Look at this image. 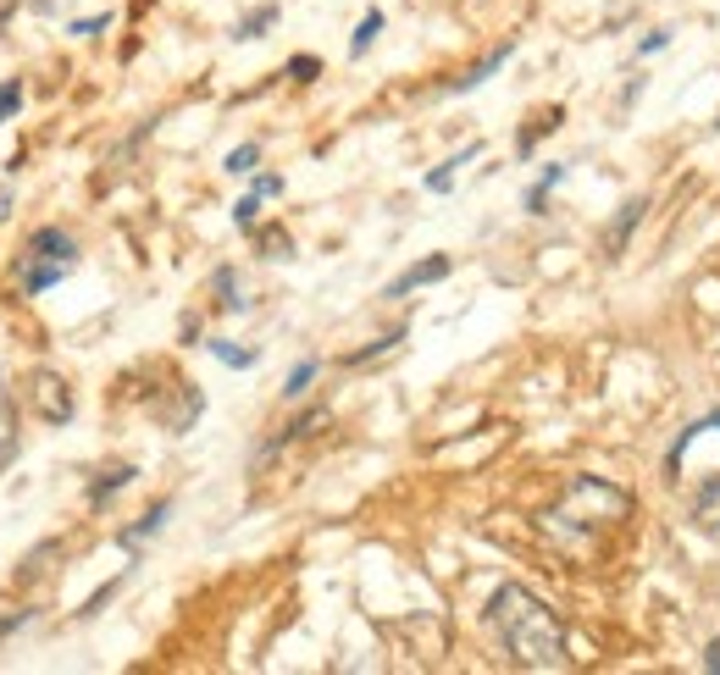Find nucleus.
Wrapping results in <instances>:
<instances>
[{
  "label": "nucleus",
  "instance_id": "obj_1",
  "mask_svg": "<svg viewBox=\"0 0 720 675\" xmlns=\"http://www.w3.org/2000/svg\"><path fill=\"white\" fill-rule=\"evenodd\" d=\"M488 626L499 631L504 653L521 664V670H565L571 648H565V626L538 593H527L521 581H504L488 604Z\"/></svg>",
  "mask_w": 720,
  "mask_h": 675
},
{
  "label": "nucleus",
  "instance_id": "obj_2",
  "mask_svg": "<svg viewBox=\"0 0 720 675\" xmlns=\"http://www.w3.org/2000/svg\"><path fill=\"white\" fill-rule=\"evenodd\" d=\"M72 266H78V244H72V233H61V227H39V233L23 244V255H17V288H23V294H45V288H56Z\"/></svg>",
  "mask_w": 720,
  "mask_h": 675
},
{
  "label": "nucleus",
  "instance_id": "obj_3",
  "mask_svg": "<svg viewBox=\"0 0 720 675\" xmlns=\"http://www.w3.org/2000/svg\"><path fill=\"white\" fill-rule=\"evenodd\" d=\"M565 498H576V504H588V515H582V521H588V526H604V521H626V515H632V498H626L621 487L599 482V476H576V482L565 487Z\"/></svg>",
  "mask_w": 720,
  "mask_h": 675
},
{
  "label": "nucleus",
  "instance_id": "obj_4",
  "mask_svg": "<svg viewBox=\"0 0 720 675\" xmlns=\"http://www.w3.org/2000/svg\"><path fill=\"white\" fill-rule=\"evenodd\" d=\"M28 404H34V415L45 421V427H67L72 410H78V404H72V388L56 377V371H34V377H28Z\"/></svg>",
  "mask_w": 720,
  "mask_h": 675
},
{
  "label": "nucleus",
  "instance_id": "obj_5",
  "mask_svg": "<svg viewBox=\"0 0 720 675\" xmlns=\"http://www.w3.org/2000/svg\"><path fill=\"white\" fill-rule=\"evenodd\" d=\"M449 272H455V261H449V255H427V261H416L410 272H399L394 283L383 288V299H405V294H416V288H427V283H444Z\"/></svg>",
  "mask_w": 720,
  "mask_h": 675
},
{
  "label": "nucleus",
  "instance_id": "obj_6",
  "mask_svg": "<svg viewBox=\"0 0 720 675\" xmlns=\"http://www.w3.org/2000/svg\"><path fill=\"white\" fill-rule=\"evenodd\" d=\"M510 56H516V45H510V39H504V45H493L488 56L477 61V67H466V72H460V78H449V83H444V95H466V89H477V83H488L493 72H499L504 61H510Z\"/></svg>",
  "mask_w": 720,
  "mask_h": 675
},
{
  "label": "nucleus",
  "instance_id": "obj_7",
  "mask_svg": "<svg viewBox=\"0 0 720 675\" xmlns=\"http://www.w3.org/2000/svg\"><path fill=\"white\" fill-rule=\"evenodd\" d=\"M643 211H648V200L643 194H632V200L615 211V222H610V233H604V255H621L626 249V238H632V227L643 222Z\"/></svg>",
  "mask_w": 720,
  "mask_h": 675
},
{
  "label": "nucleus",
  "instance_id": "obj_8",
  "mask_svg": "<svg viewBox=\"0 0 720 675\" xmlns=\"http://www.w3.org/2000/svg\"><path fill=\"white\" fill-rule=\"evenodd\" d=\"M167 515H172V504H167V498H161V504H150V510H144V515H139V521H133V526H122V532H117V543H122V548H139L144 537H156L161 526H167Z\"/></svg>",
  "mask_w": 720,
  "mask_h": 675
},
{
  "label": "nucleus",
  "instance_id": "obj_9",
  "mask_svg": "<svg viewBox=\"0 0 720 675\" xmlns=\"http://www.w3.org/2000/svg\"><path fill=\"white\" fill-rule=\"evenodd\" d=\"M693 515H698V526H704V532H720V476H704V482H698Z\"/></svg>",
  "mask_w": 720,
  "mask_h": 675
},
{
  "label": "nucleus",
  "instance_id": "obj_10",
  "mask_svg": "<svg viewBox=\"0 0 720 675\" xmlns=\"http://www.w3.org/2000/svg\"><path fill=\"white\" fill-rule=\"evenodd\" d=\"M12 460H17V404L0 388V471H12Z\"/></svg>",
  "mask_w": 720,
  "mask_h": 675
},
{
  "label": "nucleus",
  "instance_id": "obj_11",
  "mask_svg": "<svg viewBox=\"0 0 720 675\" xmlns=\"http://www.w3.org/2000/svg\"><path fill=\"white\" fill-rule=\"evenodd\" d=\"M477 155H482V144H466V150L449 155L444 166H432V172H427V189H432V194H449V189H455V172H460L466 161H477Z\"/></svg>",
  "mask_w": 720,
  "mask_h": 675
},
{
  "label": "nucleus",
  "instance_id": "obj_12",
  "mask_svg": "<svg viewBox=\"0 0 720 675\" xmlns=\"http://www.w3.org/2000/svg\"><path fill=\"white\" fill-rule=\"evenodd\" d=\"M133 476H139V471H133V465H111V471H100L95 482H89V504H95V510H100V504H106L111 493H122V487L133 482Z\"/></svg>",
  "mask_w": 720,
  "mask_h": 675
},
{
  "label": "nucleus",
  "instance_id": "obj_13",
  "mask_svg": "<svg viewBox=\"0 0 720 675\" xmlns=\"http://www.w3.org/2000/svg\"><path fill=\"white\" fill-rule=\"evenodd\" d=\"M205 349H211V355L222 360V366H239V371H250L255 360H261V349H244V344H233V338H211Z\"/></svg>",
  "mask_w": 720,
  "mask_h": 675
},
{
  "label": "nucleus",
  "instance_id": "obj_14",
  "mask_svg": "<svg viewBox=\"0 0 720 675\" xmlns=\"http://www.w3.org/2000/svg\"><path fill=\"white\" fill-rule=\"evenodd\" d=\"M399 344H405V327H394L388 338H377V344H366V349H355V355H344V366H372V360L394 355Z\"/></svg>",
  "mask_w": 720,
  "mask_h": 675
},
{
  "label": "nucleus",
  "instance_id": "obj_15",
  "mask_svg": "<svg viewBox=\"0 0 720 675\" xmlns=\"http://www.w3.org/2000/svg\"><path fill=\"white\" fill-rule=\"evenodd\" d=\"M272 23H277V6H255V12L244 17L239 28H233V39H239V45H250V39H261Z\"/></svg>",
  "mask_w": 720,
  "mask_h": 675
},
{
  "label": "nucleus",
  "instance_id": "obj_16",
  "mask_svg": "<svg viewBox=\"0 0 720 675\" xmlns=\"http://www.w3.org/2000/svg\"><path fill=\"white\" fill-rule=\"evenodd\" d=\"M560 183H565V166H549V172H543V178L527 189V211L543 216V200H549V189H560Z\"/></svg>",
  "mask_w": 720,
  "mask_h": 675
},
{
  "label": "nucleus",
  "instance_id": "obj_17",
  "mask_svg": "<svg viewBox=\"0 0 720 675\" xmlns=\"http://www.w3.org/2000/svg\"><path fill=\"white\" fill-rule=\"evenodd\" d=\"M377 34H383V12H377V6H372V12L360 17L355 39H349V56H366V50H372V39H377Z\"/></svg>",
  "mask_w": 720,
  "mask_h": 675
},
{
  "label": "nucleus",
  "instance_id": "obj_18",
  "mask_svg": "<svg viewBox=\"0 0 720 675\" xmlns=\"http://www.w3.org/2000/svg\"><path fill=\"white\" fill-rule=\"evenodd\" d=\"M255 244H261L266 261H288V255H294V238H288L283 227H266V233H255Z\"/></svg>",
  "mask_w": 720,
  "mask_h": 675
},
{
  "label": "nucleus",
  "instance_id": "obj_19",
  "mask_svg": "<svg viewBox=\"0 0 720 675\" xmlns=\"http://www.w3.org/2000/svg\"><path fill=\"white\" fill-rule=\"evenodd\" d=\"M322 421H327V410H305V415H300V421H288V427H283V432H277V438H272V443H266V449H283V443L305 438V432H311V427H322Z\"/></svg>",
  "mask_w": 720,
  "mask_h": 675
},
{
  "label": "nucleus",
  "instance_id": "obj_20",
  "mask_svg": "<svg viewBox=\"0 0 720 675\" xmlns=\"http://www.w3.org/2000/svg\"><path fill=\"white\" fill-rule=\"evenodd\" d=\"M560 122H565V111H543V117H538V122H532V128L516 139V150H521V155H532V144H538L549 128H560Z\"/></svg>",
  "mask_w": 720,
  "mask_h": 675
},
{
  "label": "nucleus",
  "instance_id": "obj_21",
  "mask_svg": "<svg viewBox=\"0 0 720 675\" xmlns=\"http://www.w3.org/2000/svg\"><path fill=\"white\" fill-rule=\"evenodd\" d=\"M216 310H244V299H239V283H233V272L228 266H222V272H216Z\"/></svg>",
  "mask_w": 720,
  "mask_h": 675
},
{
  "label": "nucleus",
  "instance_id": "obj_22",
  "mask_svg": "<svg viewBox=\"0 0 720 675\" xmlns=\"http://www.w3.org/2000/svg\"><path fill=\"white\" fill-rule=\"evenodd\" d=\"M311 377H316V360H300V366L288 371V382H283V399H300V393L311 388Z\"/></svg>",
  "mask_w": 720,
  "mask_h": 675
},
{
  "label": "nucleus",
  "instance_id": "obj_23",
  "mask_svg": "<svg viewBox=\"0 0 720 675\" xmlns=\"http://www.w3.org/2000/svg\"><path fill=\"white\" fill-rule=\"evenodd\" d=\"M261 166V144H239V150L228 155V172L233 178H244V172H255Z\"/></svg>",
  "mask_w": 720,
  "mask_h": 675
},
{
  "label": "nucleus",
  "instance_id": "obj_24",
  "mask_svg": "<svg viewBox=\"0 0 720 675\" xmlns=\"http://www.w3.org/2000/svg\"><path fill=\"white\" fill-rule=\"evenodd\" d=\"M17 111H23V83L6 78V83H0V122H12Z\"/></svg>",
  "mask_w": 720,
  "mask_h": 675
},
{
  "label": "nucleus",
  "instance_id": "obj_25",
  "mask_svg": "<svg viewBox=\"0 0 720 675\" xmlns=\"http://www.w3.org/2000/svg\"><path fill=\"white\" fill-rule=\"evenodd\" d=\"M255 216H261V194H255V189H250V194H244V200H239V205H233V222H239V227H244V233H255Z\"/></svg>",
  "mask_w": 720,
  "mask_h": 675
},
{
  "label": "nucleus",
  "instance_id": "obj_26",
  "mask_svg": "<svg viewBox=\"0 0 720 675\" xmlns=\"http://www.w3.org/2000/svg\"><path fill=\"white\" fill-rule=\"evenodd\" d=\"M316 72H322V61H316V56H294V61H288V78H294V83H311Z\"/></svg>",
  "mask_w": 720,
  "mask_h": 675
},
{
  "label": "nucleus",
  "instance_id": "obj_27",
  "mask_svg": "<svg viewBox=\"0 0 720 675\" xmlns=\"http://www.w3.org/2000/svg\"><path fill=\"white\" fill-rule=\"evenodd\" d=\"M111 28V17H84V23H72L67 34H78V39H95V34H106Z\"/></svg>",
  "mask_w": 720,
  "mask_h": 675
},
{
  "label": "nucleus",
  "instance_id": "obj_28",
  "mask_svg": "<svg viewBox=\"0 0 720 675\" xmlns=\"http://www.w3.org/2000/svg\"><path fill=\"white\" fill-rule=\"evenodd\" d=\"M255 194H261V200H272V194H283V178H277V172H261V178H255Z\"/></svg>",
  "mask_w": 720,
  "mask_h": 675
},
{
  "label": "nucleus",
  "instance_id": "obj_29",
  "mask_svg": "<svg viewBox=\"0 0 720 675\" xmlns=\"http://www.w3.org/2000/svg\"><path fill=\"white\" fill-rule=\"evenodd\" d=\"M665 45H671V34H665V28H660V34H643V45H637V56H654V50H665Z\"/></svg>",
  "mask_w": 720,
  "mask_h": 675
},
{
  "label": "nucleus",
  "instance_id": "obj_30",
  "mask_svg": "<svg viewBox=\"0 0 720 675\" xmlns=\"http://www.w3.org/2000/svg\"><path fill=\"white\" fill-rule=\"evenodd\" d=\"M12 216V183H0V222Z\"/></svg>",
  "mask_w": 720,
  "mask_h": 675
},
{
  "label": "nucleus",
  "instance_id": "obj_31",
  "mask_svg": "<svg viewBox=\"0 0 720 675\" xmlns=\"http://www.w3.org/2000/svg\"><path fill=\"white\" fill-rule=\"evenodd\" d=\"M715 128H720V122H715Z\"/></svg>",
  "mask_w": 720,
  "mask_h": 675
}]
</instances>
